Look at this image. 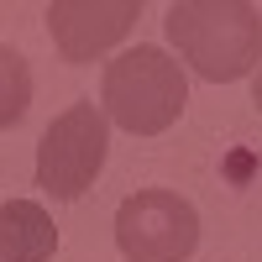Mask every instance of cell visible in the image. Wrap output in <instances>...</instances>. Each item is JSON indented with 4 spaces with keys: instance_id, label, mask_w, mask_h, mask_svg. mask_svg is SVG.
I'll return each mask as SVG.
<instances>
[{
    "instance_id": "2",
    "label": "cell",
    "mask_w": 262,
    "mask_h": 262,
    "mask_svg": "<svg viewBox=\"0 0 262 262\" xmlns=\"http://www.w3.org/2000/svg\"><path fill=\"white\" fill-rule=\"evenodd\" d=\"M105 116L131 137H158L189 105V79L163 48H126L121 58L105 63L100 79Z\"/></svg>"
},
{
    "instance_id": "1",
    "label": "cell",
    "mask_w": 262,
    "mask_h": 262,
    "mask_svg": "<svg viewBox=\"0 0 262 262\" xmlns=\"http://www.w3.org/2000/svg\"><path fill=\"white\" fill-rule=\"evenodd\" d=\"M173 53L210 84H236L262 58V16L247 0H179L163 16Z\"/></svg>"
},
{
    "instance_id": "6",
    "label": "cell",
    "mask_w": 262,
    "mask_h": 262,
    "mask_svg": "<svg viewBox=\"0 0 262 262\" xmlns=\"http://www.w3.org/2000/svg\"><path fill=\"white\" fill-rule=\"evenodd\" d=\"M58 252V226L37 200L0 205V262H48Z\"/></svg>"
},
{
    "instance_id": "5",
    "label": "cell",
    "mask_w": 262,
    "mask_h": 262,
    "mask_svg": "<svg viewBox=\"0 0 262 262\" xmlns=\"http://www.w3.org/2000/svg\"><path fill=\"white\" fill-rule=\"evenodd\" d=\"M142 6L137 0H53L48 6V32L69 63H90L111 53L116 42L137 27Z\"/></svg>"
},
{
    "instance_id": "8",
    "label": "cell",
    "mask_w": 262,
    "mask_h": 262,
    "mask_svg": "<svg viewBox=\"0 0 262 262\" xmlns=\"http://www.w3.org/2000/svg\"><path fill=\"white\" fill-rule=\"evenodd\" d=\"M257 111H262V69H257Z\"/></svg>"
},
{
    "instance_id": "7",
    "label": "cell",
    "mask_w": 262,
    "mask_h": 262,
    "mask_svg": "<svg viewBox=\"0 0 262 262\" xmlns=\"http://www.w3.org/2000/svg\"><path fill=\"white\" fill-rule=\"evenodd\" d=\"M27 105H32V69L16 48L0 42V131L27 116Z\"/></svg>"
},
{
    "instance_id": "3",
    "label": "cell",
    "mask_w": 262,
    "mask_h": 262,
    "mask_svg": "<svg viewBox=\"0 0 262 262\" xmlns=\"http://www.w3.org/2000/svg\"><path fill=\"white\" fill-rule=\"evenodd\" d=\"M105 147H111V126L90 100L69 105L37 142V184L53 200H79L84 189L100 179Z\"/></svg>"
},
{
    "instance_id": "4",
    "label": "cell",
    "mask_w": 262,
    "mask_h": 262,
    "mask_svg": "<svg viewBox=\"0 0 262 262\" xmlns=\"http://www.w3.org/2000/svg\"><path fill=\"white\" fill-rule=\"evenodd\" d=\"M116 247L126 262H184L200 247V215L173 189H142L116 210Z\"/></svg>"
}]
</instances>
